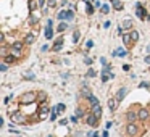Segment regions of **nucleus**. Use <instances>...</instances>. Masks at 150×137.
I'll return each instance as SVG.
<instances>
[{"label":"nucleus","mask_w":150,"mask_h":137,"mask_svg":"<svg viewBox=\"0 0 150 137\" xmlns=\"http://www.w3.org/2000/svg\"><path fill=\"white\" fill-rule=\"evenodd\" d=\"M136 13H137V16L141 19H150V16L147 15L145 8H144V6H141V3H137V5H136Z\"/></svg>","instance_id":"1"},{"label":"nucleus","mask_w":150,"mask_h":137,"mask_svg":"<svg viewBox=\"0 0 150 137\" xmlns=\"http://www.w3.org/2000/svg\"><path fill=\"white\" fill-rule=\"evenodd\" d=\"M23 103H32L34 100H36V94L34 92H28V94H24L23 95Z\"/></svg>","instance_id":"2"},{"label":"nucleus","mask_w":150,"mask_h":137,"mask_svg":"<svg viewBox=\"0 0 150 137\" xmlns=\"http://www.w3.org/2000/svg\"><path fill=\"white\" fill-rule=\"evenodd\" d=\"M52 26H53L52 19H49V21H47V27H45V37H47L49 40L53 37V29H52Z\"/></svg>","instance_id":"3"},{"label":"nucleus","mask_w":150,"mask_h":137,"mask_svg":"<svg viewBox=\"0 0 150 137\" xmlns=\"http://www.w3.org/2000/svg\"><path fill=\"white\" fill-rule=\"evenodd\" d=\"M92 115H94V116H95L97 119H100V116H102V107H100L98 103L92 107Z\"/></svg>","instance_id":"4"},{"label":"nucleus","mask_w":150,"mask_h":137,"mask_svg":"<svg viewBox=\"0 0 150 137\" xmlns=\"http://www.w3.org/2000/svg\"><path fill=\"white\" fill-rule=\"evenodd\" d=\"M97 123H98V119H97V118H95V116L90 113V115L87 116V124L92 126V128H95V126H97Z\"/></svg>","instance_id":"5"},{"label":"nucleus","mask_w":150,"mask_h":137,"mask_svg":"<svg viewBox=\"0 0 150 137\" xmlns=\"http://www.w3.org/2000/svg\"><path fill=\"white\" fill-rule=\"evenodd\" d=\"M11 119H13V123H19V124H21L23 119H24V116H23L21 113H13V115H11Z\"/></svg>","instance_id":"6"},{"label":"nucleus","mask_w":150,"mask_h":137,"mask_svg":"<svg viewBox=\"0 0 150 137\" xmlns=\"http://www.w3.org/2000/svg\"><path fill=\"white\" fill-rule=\"evenodd\" d=\"M126 131H128V134L136 136V134H137V126L132 124V123H129V124H128V129H126Z\"/></svg>","instance_id":"7"},{"label":"nucleus","mask_w":150,"mask_h":137,"mask_svg":"<svg viewBox=\"0 0 150 137\" xmlns=\"http://www.w3.org/2000/svg\"><path fill=\"white\" fill-rule=\"evenodd\" d=\"M126 92H128V90H126V87H121L120 90H118V95H116V100L118 102H121L123 98L126 97Z\"/></svg>","instance_id":"8"},{"label":"nucleus","mask_w":150,"mask_h":137,"mask_svg":"<svg viewBox=\"0 0 150 137\" xmlns=\"http://www.w3.org/2000/svg\"><path fill=\"white\" fill-rule=\"evenodd\" d=\"M137 118H139V119H149V111H147L145 108H142L141 111L137 113Z\"/></svg>","instance_id":"9"},{"label":"nucleus","mask_w":150,"mask_h":137,"mask_svg":"<svg viewBox=\"0 0 150 137\" xmlns=\"http://www.w3.org/2000/svg\"><path fill=\"white\" fill-rule=\"evenodd\" d=\"M111 6H113L115 10H123V3L120 0H111Z\"/></svg>","instance_id":"10"},{"label":"nucleus","mask_w":150,"mask_h":137,"mask_svg":"<svg viewBox=\"0 0 150 137\" xmlns=\"http://www.w3.org/2000/svg\"><path fill=\"white\" fill-rule=\"evenodd\" d=\"M113 55H115V57H126V50L124 49H116L113 52Z\"/></svg>","instance_id":"11"},{"label":"nucleus","mask_w":150,"mask_h":137,"mask_svg":"<svg viewBox=\"0 0 150 137\" xmlns=\"http://www.w3.org/2000/svg\"><path fill=\"white\" fill-rule=\"evenodd\" d=\"M21 49H23V42H15V44H11V50H18V52H21Z\"/></svg>","instance_id":"12"},{"label":"nucleus","mask_w":150,"mask_h":137,"mask_svg":"<svg viewBox=\"0 0 150 137\" xmlns=\"http://www.w3.org/2000/svg\"><path fill=\"white\" fill-rule=\"evenodd\" d=\"M123 42H124V45H129V44L132 42L131 34H124V36H123Z\"/></svg>","instance_id":"13"},{"label":"nucleus","mask_w":150,"mask_h":137,"mask_svg":"<svg viewBox=\"0 0 150 137\" xmlns=\"http://www.w3.org/2000/svg\"><path fill=\"white\" fill-rule=\"evenodd\" d=\"M61 45H63V39H58L55 42V45H53V50H55V52H58V50L61 49Z\"/></svg>","instance_id":"14"},{"label":"nucleus","mask_w":150,"mask_h":137,"mask_svg":"<svg viewBox=\"0 0 150 137\" xmlns=\"http://www.w3.org/2000/svg\"><path fill=\"white\" fill-rule=\"evenodd\" d=\"M100 11H102V13H105V15H107V13L110 11V6H108L107 3H103V5L100 6Z\"/></svg>","instance_id":"15"},{"label":"nucleus","mask_w":150,"mask_h":137,"mask_svg":"<svg viewBox=\"0 0 150 137\" xmlns=\"http://www.w3.org/2000/svg\"><path fill=\"white\" fill-rule=\"evenodd\" d=\"M34 39H36V37H34L32 34H28V36H26V40H24V42H26V44H32V42H34Z\"/></svg>","instance_id":"16"},{"label":"nucleus","mask_w":150,"mask_h":137,"mask_svg":"<svg viewBox=\"0 0 150 137\" xmlns=\"http://www.w3.org/2000/svg\"><path fill=\"white\" fill-rule=\"evenodd\" d=\"M131 39H132V42H136V40L139 39V32H137V31H132V32H131Z\"/></svg>","instance_id":"17"},{"label":"nucleus","mask_w":150,"mask_h":137,"mask_svg":"<svg viewBox=\"0 0 150 137\" xmlns=\"http://www.w3.org/2000/svg\"><path fill=\"white\" fill-rule=\"evenodd\" d=\"M73 18H74V13L71 11V10H68V11H66V19H68V21H71Z\"/></svg>","instance_id":"18"},{"label":"nucleus","mask_w":150,"mask_h":137,"mask_svg":"<svg viewBox=\"0 0 150 137\" xmlns=\"http://www.w3.org/2000/svg\"><path fill=\"white\" fill-rule=\"evenodd\" d=\"M47 111H49V107H47V105H44V107L40 108V116H42V118H44V116H45V113H47Z\"/></svg>","instance_id":"19"},{"label":"nucleus","mask_w":150,"mask_h":137,"mask_svg":"<svg viewBox=\"0 0 150 137\" xmlns=\"http://www.w3.org/2000/svg\"><path fill=\"white\" fill-rule=\"evenodd\" d=\"M128 119H129V123H132V121L136 119V115H134L132 111H128Z\"/></svg>","instance_id":"20"},{"label":"nucleus","mask_w":150,"mask_h":137,"mask_svg":"<svg viewBox=\"0 0 150 137\" xmlns=\"http://www.w3.org/2000/svg\"><path fill=\"white\" fill-rule=\"evenodd\" d=\"M68 29V24H66V23H61V24L58 26V31H60V32H63V31H66Z\"/></svg>","instance_id":"21"},{"label":"nucleus","mask_w":150,"mask_h":137,"mask_svg":"<svg viewBox=\"0 0 150 137\" xmlns=\"http://www.w3.org/2000/svg\"><path fill=\"white\" fill-rule=\"evenodd\" d=\"M3 58H5V63H13L16 57H8V55H6V57H3Z\"/></svg>","instance_id":"22"},{"label":"nucleus","mask_w":150,"mask_h":137,"mask_svg":"<svg viewBox=\"0 0 150 137\" xmlns=\"http://www.w3.org/2000/svg\"><path fill=\"white\" fill-rule=\"evenodd\" d=\"M131 26H132V23L129 21V19H126V21L123 23V27H124V29H129V27H131Z\"/></svg>","instance_id":"23"},{"label":"nucleus","mask_w":150,"mask_h":137,"mask_svg":"<svg viewBox=\"0 0 150 137\" xmlns=\"http://www.w3.org/2000/svg\"><path fill=\"white\" fill-rule=\"evenodd\" d=\"M108 107H110L111 111H115V100H113V98H110V102H108Z\"/></svg>","instance_id":"24"},{"label":"nucleus","mask_w":150,"mask_h":137,"mask_svg":"<svg viewBox=\"0 0 150 137\" xmlns=\"http://www.w3.org/2000/svg\"><path fill=\"white\" fill-rule=\"evenodd\" d=\"M58 19H66V11H65V10L58 13Z\"/></svg>","instance_id":"25"},{"label":"nucleus","mask_w":150,"mask_h":137,"mask_svg":"<svg viewBox=\"0 0 150 137\" xmlns=\"http://www.w3.org/2000/svg\"><path fill=\"white\" fill-rule=\"evenodd\" d=\"M36 2H32V0H31V2H29V10H31V11H34V10H36Z\"/></svg>","instance_id":"26"},{"label":"nucleus","mask_w":150,"mask_h":137,"mask_svg":"<svg viewBox=\"0 0 150 137\" xmlns=\"http://www.w3.org/2000/svg\"><path fill=\"white\" fill-rule=\"evenodd\" d=\"M45 98H47V94H45V92H40V95H39V100H40V102H44Z\"/></svg>","instance_id":"27"},{"label":"nucleus","mask_w":150,"mask_h":137,"mask_svg":"<svg viewBox=\"0 0 150 137\" xmlns=\"http://www.w3.org/2000/svg\"><path fill=\"white\" fill-rule=\"evenodd\" d=\"M79 37H81V34H79V32L76 31V32L73 34V39H74V42H77V40H79Z\"/></svg>","instance_id":"28"},{"label":"nucleus","mask_w":150,"mask_h":137,"mask_svg":"<svg viewBox=\"0 0 150 137\" xmlns=\"http://www.w3.org/2000/svg\"><path fill=\"white\" fill-rule=\"evenodd\" d=\"M89 100H90V103H92V105H97V103H98V102H97V98H95L94 95H90V97H89Z\"/></svg>","instance_id":"29"},{"label":"nucleus","mask_w":150,"mask_h":137,"mask_svg":"<svg viewBox=\"0 0 150 137\" xmlns=\"http://www.w3.org/2000/svg\"><path fill=\"white\" fill-rule=\"evenodd\" d=\"M87 13H89V15H92V13H94V6H92L90 3L87 5Z\"/></svg>","instance_id":"30"},{"label":"nucleus","mask_w":150,"mask_h":137,"mask_svg":"<svg viewBox=\"0 0 150 137\" xmlns=\"http://www.w3.org/2000/svg\"><path fill=\"white\" fill-rule=\"evenodd\" d=\"M6 69H8V68H6V65H5V63L0 65V71H2V73H3V71H6Z\"/></svg>","instance_id":"31"},{"label":"nucleus","mask_w":150,"mask_h":137,"mask_svg":"<svg viewBox=\"0 0 150 137\" xmlns=\"http://www.w3.org/2000/svg\"><path fill=\"white\" fill-rule=\"evenodd\" d=\"M86 47H87V49H92V47H94V42H92V40H87Z\"/></svg>","instance_id":"32"},{"label":"nucleus","mask_w":150,"mask_h":137,"mask_svg":"<svg viewBox=\"0 0 150 137\" xmlns=\"http://www.w3.org/2000/svg\"><path fill=\"white\" fill-rule=\"evenodd\" d=\"M87 76L94 77V76H95V71H94V69H89V71H87Z\"/></svg>","instance_id":"33"},{"label":"nucleus","mask_w":150,"mask_h":137,"mask_svg":"<svg viewBox=\"0 0 150 137\" xmlns=\"http://www.w3.org/2000/svg\"><path fill=\"white\" fill-rule=\"evenodd\" d=\"M50 119H52V121H55V119H57V113L52 111V115H50Z\"/></svg>","instance_id":"34"},{"label":"nucleus","mask_w":150,"mask_h":137,"mask_svg":"<svg viewBox=\"0 0 150 137\" xmlns=\"http://www.w3.org/2000/svg\"><path fill=\"white\" fill-rule=\"evenodd\" d=\"M76 116L79 118V116H82V110H76Z\"/></svg>","instance_id":"35"},{"label":"nucleus","mask_w":150,"mask_h":137,"mask_svg":"<svg viewBox=\"0 0 150 137\" xmlns=\"http://www.w3.org/2000/svg\"><path fill=\"white\" fill-rule=\"evenodd\" d=\"M44 5H45V0H39V6L40 8H44Z\"/></svg>","instance_id":"36"},{"label":"nucleus","mask_w":150,"mask_h":137,"mask_svg":"<svg viewBox=\"0 0 150 137\" xmlns=\"http://www.w3.org/2000/svg\"><path fill=\"white\" fill-rule=\"evenodd\" d=\"M100 63H102V65H103V66H107V60H105V58H103V57H102V58H100Z\"/></svg>","instance_id":"37"},{"label":"nucleus","mask_w":150,"mask_h":137,"mask_svg":"<svg viewBox=\"0 0 150 137\" xmlns=\"http://www.w3.org/2000/svg\"><path fill=\"white\" fill-rule=\"evenodd\" d=\"M49 5H50V6H55L57 2H55V0H49Z\"/></svg>","instance_id":"38"},{"label":"nucleus","mask_w":150,"mask_h":137,"mask_svg":"<svg viewBox=\"0 0 150 137\" xmlns=\"http://www.w3.org/2000/svg\"><path fill=\"white\" fill-rule=\"evenodd\" d=\"M89 137H98V134H97V132H92V134L89 132Z\"/></svg>","instance_id":"39"},{"label":"nucleus","mask_w":150,"mask_h":137,"mask_svg":"<svg viewBox=\"0 0 150 137\" xmlns=\"http://www.w3.org/2000/svg\"><path fill=\"white\" fill-rule=\"evenodd\" d=\"M129 68H131L129 65H124V66H123V69H124V71H129Z\"/></svg>","instance_id":"40"},{"label":"nucleus","mask_w":150,"mask_h":137,"mask_svg":"<svg viewBox=\"0 0 150 137\" xmlns=\"http://www.w3.org/2000/svg\"><path fill=\"white\" fill-rule=\"evenodd\" d=\"M102 137H108V131H103V132H102Z\"/></svg>","instance_id":"41"},{"label":"nucleus","mask_w":150,"mask_h":137,"mask_svg":"<svg viewBox=\"0 0 150 137\" xmlns=\"http://www.w3.org/2000/svg\"><path fill=\"white\" fill-rule=\"evenodd\" d=\"M145 63H150V57H145Z\"/></svg>","instance_id":"42"},{"label":"nucleus","mask_w":150,"mask_h":137,"mask_svg":"<svg viewBox=\"0 0 150 137\" xmlns=\"http://www.w3.org/2000/svg\"><path fill=\"white\" fill-rule=\"evenodd\" d=\"M147 50H149V52H150V45H149V47H147Z\"/></svg>","instance_id":"43"}]
</instances>
